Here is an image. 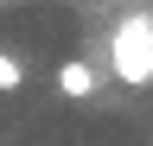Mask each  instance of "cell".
I'll return each instance as SVG.
<instances>
[{
	"mask_svg": "<svg viewBox=\"0 0 153 146\" xmlns=\"http://www.w3.org/2000/svg\"><path fill=\"white\" fill-rule=\"evenodd\" d=\"M108 64L128 89H147L153 83V13H128L108 38Z\"/></svg>",
	"mask_w": 153,
	"mask_h": 146,
	"instance_id": "obj_1",
	"label": "cell"
},
{
	"mask_svg": "<svg viewBox=\"0 0 153 146\" xmlns=\"http://www.w3.org/2000/svg\"><path fill=\"white\" fill-rule=\"evenodd\" d=\"M57 95L89 102V95H96V70H89L83 57H64V64H57Z\"/></svg>",
	"mask_w": 153,
	"mask_h": 146,
	"instance_id": "obj_2",
	"label": "cell"
},
{
	"mask_svg": "<svg viewBox=\"0 0 153 146\" xmlns=\"http://www.w3.org/2000/svg\"><path fill=\"white\" fill-rule=\"evenodd\" d=\"M13 89H26V64L13 51H0V95H13Z\"/></svg>",
	"mask_w": 153,
	"mask_h": 146,
	"instance_id": "obj_3",
	"label": "cell"
}]
</instances>
